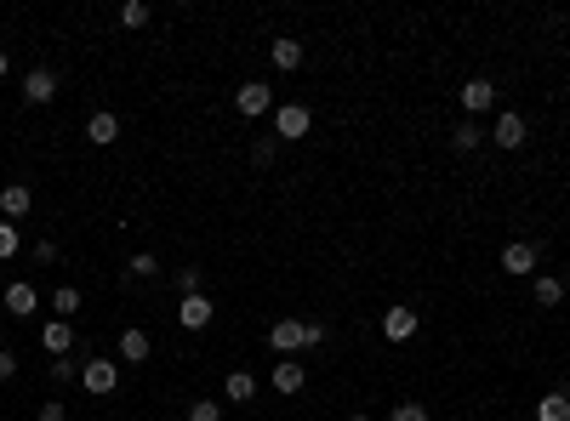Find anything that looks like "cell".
Returning a JSON list of instances; mask_svg holds the SVG:
<instances>
[{"instance_id": "15", "label": "cell", "mask_w": 570, "mask_h": 421, "mask_svg": "<svg viewBox=\"0 0 570 421\" xmlns=\"http://www.w3.org/2000/svg\"><path fill=\"white\" fill-rule=\"evenodd\" d=\"M40 307V290L29 285V279H18V285H6V314H18V319H29Z\"/></svg>"}, {"instance_id": "16", "label": "cell", "mask_w": 570, "mask_h": 421, "mask_svg": "<svg viewBox=\"0 0 570 421\" xmlns=\"http://www.w3.org/2000/svg\"><path fill=\"white\" fill-rule=\"evenodd\" d=\"M268 382H274V393H285V399H291V393H302V387H308V370H302V365H291V358H280Z\"/></svg>"}, {"instance_id": "24", "label": "cell", "mask_w": 570, "mask_h": 421, "mask_svg": "<svg viewBox=\"0 0 570 421\" xmlns=\"http://www.w3.org/2000/svg\"><path fill=\"white\" fill-rule=\"evenodd\" d=\"M18 245H23L18 223H6V216H0V262H12V257H18Z\"/></svg>"}, {"instance_id": "28", "label": "cell", "mask_w": 570, "mask_h": 421, "mask_svg": "<svg viewBox=\"0 0 570 421\" xmlns=\"http://www.w3.org/2000/svg\"><path fill=\"white\" fill-rule=\"evenodd\" d=\"M189 421H223V404L217 399H194L189 404Z\"/></svg>"}, {"instance_id": "29", "label": "cell", "mask_w": 570, "mask_h": 421, "mask_svg": "<svg viewBox=\"0 0 570 421\" xmlns=\"http://www.w3.org/2000/svg\"><path fill=\"white\" fill-rule=\"evenodd\" d=\"M52 382H57V387L81 382V365H74V358H52Z\"/></svg>"}, {"instance_id": "25", "label": "cell", "mask_w": 570, "mask_h": 421, "mask_svg": "<svg viewBox=\"0 0 570 421\" xmlns=\"http://www.w3.org/2000/svg\"><path fill=\"white\" fill-rule=\"evenodd\" d=\"M126 274H132V279H154V274H160V262H154V251H137V257L126 262Z\"/></svg>"}, {"instance_id": "36", "label": "cell", "mask_w": 570, "mask_h": 421, "mask_svg": "<svg viewBox=\"0 0 570 421\" xmlns=\"http://www.w3.org/2000/svg\"><path fill=\"white\" fill-rule=\"evenodd\" d=\"M348 421H371V416H348Z\"/></svg>"}, {"instance_id": "26", "label": "cell", "mask_w": 570, "mask_h": 421, "mask_svg": "<svg viewBox=\"0 0 570 421\" xmlns=\"http://www.w3.org/2000/svg\"><path fill=\"white\" fill-rule=\"evenodd\" d=\"M120 23H126V29H149V6H143V0H126V6H120Z\"/></svg>"}, {"instance_id": "17", "label": "cell", "mask_w": 570, "mask_h": 421, "mask_svg": "<svg viewBox=\"0 0 570 421\" xmlns=\"http://www.w3.org/2000/svg\"><path fill=\"white\" fill-rule=\"evenodd\" d=\"M268 63L280 69V74H291V69H302V40H291V35H280L268 46Z\"/></svg>"}, {"instance_id": "14", "label": "cell", "mask_w": 570, "mask_h": 421, "mask_svg": "<svg viewBox=\"0 0 570 421\" xmlns=\"http://www.w3.org/2000/svg\"><path fill=\"white\" fill-rule=\"evenodd\" d=\"M149 353H154V336L143 331V324H132V331H120V358H126V365H143Z\"/></svg>"}, {"instance_id": "2", "label": "cell", "mask_w": 570, "mask_h": 421, "mask_svg": "<svg viewBox=\"0 0 570 421\" xmlns=\"http://www.w3.org/2000/svg\"><path fill=\"white\" fill-rule=\"evenodd\" d=\"M81 387L91 399H109L120 387V365H115V358H86V365H81Z\"/></svg>"}, {"instance_id": "27", "label": "cell", "mask_w": 570, "mask_h": 421, "mask_svg": "<svg viewBox=\"0 0 570 421\" xmlns=\"http://www.w3.org/2000/svg\"><path fill=\"white\" fill-rule=\"evenodd\" d=\"M274 154H280V137H257V143H251V165H274Z\"/></svg>"}, {"instance_id": "32", "label": "cell", "mask_w": 570, "mask_h": 421, "mask_svg": "<svg viewBox=\"0 0 570 421\" xmlns=\"http://www.w3.org/2000/svg\"><path fill=\"white\" fill-rule=\"evenodd\" d=\"M12 376H18V353L0 348V382H12Z\"/></svg>"}, {"instance_id": "33", "label": "cell", "mask_w": 570, "mask_h": 421, "mask_svg": "<svg viewBox=\"0 0 570 421\" xmlns=\"http://www.w3.org/2000/svg\"><path fill=\"white\" fill-rule=\"evenodd\" d=\"M35 421H69V410H64V404H57V399H52V404H40V416H35Z\"/></svg>"}, {"instance_id": "22", "label": "cell", "mask_w": 570, "mask_h": 421, "mask_svg": "<svg viewBox=\"0 0 570 421\" xmlns=\"http://www.w3.org/2000/svg\"><path fill=\"white\" fill-rule=\"evenodd\" d=\"M69 314H81V285H57L52 290V319H69Z\"/></svg>"}, {"instance_id": "19", "label": "cell", "mask_w": 570, "mask_h": 421, "mask_svg": "<svg viewBox=\"0 0 570 421\" xmlns=\"http://www.w3.org/2000/svg\"><path fill=\"white\" fill-rule=\"evenodd\" d=\"M531 296H536V307H559V302H565V279H553V274H536Z\"/></svg>"}, {"instance_id": "5", "label": "cell", "mask_w": 570, "mask_h": 421, "mask_svg": "<svg viewBox=\"0 0 570 421\" xmlns=\"http://www.w3.org/2000/svg\"><path fill=\"white\" fill-rule=\"evenodd\" d=\"M417 324H422V314H417V307L394 302L388 314H382V336H388V341H411V336H417Z\"/></svg>"}, {"instance_id": "11", "label": "cell", "mask_w": 570, "mask_h": 421, "mask_svg": "<svg viewBox=\"0 0 570 421\" xmlns=\"http://www.w3.org/2000/svg\"><path fill=\"white\" fill-rule=\"evenodd\" d=\"M525 120H519L514 114V108H507V114H497V126H490V143H497V148H525Z\"/></svg>"}, {"instance_id": "4", "label": "cell", "mask_w": 570, "mask_h": 421, "mask_svg": "<svg viewBox=\"0 0 570 421\" xmlns=\"http://www.w3.org/2000/svg\"><path fill=\"white\" fill-rule=\"evenodd\" d=\"M268 348L280 353V358L302 353V348H308V319H274V324H268Z\"/></svg>"}, {"instance_id": "12", "label": "cell", "mask_w": 570, "mask_h": 421, "mask_svg": "<svg viewBox=\"0 0 570 421\" xmlns=\"http://www.w3.org/2000/svg\"><path fill=\"white\" fill-rule=\"evenodd\" d=\"M462 108H468V120H473V114H485V108H497V86H490L485 74H473V80L462 86Z\"/></svg>"}, {"instance_id": "35", "label": "cell", "mask_w": 570, "mask_h": 421, "mask_svg": "<svg viewBox=\"0 0 570 421\" xmlns=\"http://www.w3.org/2000/svg\"><path fill=\"white\" fill-rule=\"evenodd\" d=\"M6 69H12V57H6V46H0V80H6Z\"/></svg>"}, {"instance_id": "9", "label": "cell", "mask_w": 570, "mask_h": 421, "mask_svg": "<svg viewBox=\"0 0 570 421\" xmlns=\"http://www.w3.org/2000/svg\"><path fill=\"white\" fill-rule=\"evenodd\" d=\"M52 97H57V74L46 69V63H40V69H29V74H23V103H35V108H46V103H52Z\"/></svg>"}, {"instance_id": "34", "label": "cell", "mask_w": 570, "mask_h": 421, "mask_svg": "<svg viewBox=\"0 0 570 421\" xmlns=\"http://www.w3.org/2000/svg\"><path fill=\"white\" fill-rule=\"evenodd\" d=\"M326 336H331L326 324H319V319H308V348H326Z\"/></svg>"}, {"instance_id": "30", "label": "cell", "mask_w": 570, "mask_h": 421, "mask_svg": "<svg viewBox=\"0 0 570 421\" xmlns=\"http://www.w3.org/2000/svg\"><path fill=\"white\" fill-rule=\"evenodd\" d=\"M388 421H428V410H422L417 399H405V404H394V416H388Z\"/></svg>"}, {"instance_id": "31", "label": "cell", "mask_w": 570, "mask_h": 421, "mask_svg": "<svg viewBox=\"0 0 570 421\" xmlns=\"http://www.w3.org/2000/svg\"><path fill=\"white\" fill-rule=\"evenodd\" d=\"M35 262H40V268H52V262H57V240H40L35 245Z\"/></svg>"}, {"instance_id": "21", "label": "cell", "mask_w": 570, "mask_h": 421, "mask_svg": "<svg viewBox=\"0 0 570 421\" xmlns=\"http://www.w3.org/2000/svg\"><path fill=\"white\" fill-rule=\"evenodd\" d=\"M536 421H570V393H542L536 399Z\"/></svg>"}, {"instance_id": "6", "label": "cell", "mask_w": 570, "mask_h": 421, "mask_svg": "<svg viewBox=\"0 0 570 421\" xmlns=\"http://www.w3.org/2000/svg\"><path fill=\"white\" fill-rule=\"evenodd\" d=\"M211 319H217V307H211L206 290H200V296H183V302H177V324H183V331H206Z\"/></svg>"}, {"instance_id": "3", "label": "cell", "mask_w": 570, "mask_h": 421, "mask_svg": "<svg viewBox=\"0 0 570 421\" xmlns=\"http://www.w3.org/2000/svg\"><path fill=\"white\" fill-rule=\"evenodd\" d=\"M234 108H240V120L274 114V86H268V80H245V86L234 91Z\"/></svg>"}, {"instance_id": "1", "label": "cell", "mask_w": 570, "mask_h": 421, "mask_svg": "<svg viewBox=\"0 0 570 421\" xmlns=\"http://www.w3.org/2000/svg\"><path fill=\"white\" fill-rule=\"evenodd\" d=\"M308 126H314L308 103H274V137H280V143H302Z\"/></svg>"}, {"instance_id": "10", "label": "cell", "mask_w": 570, "mask_h": 421, "mask_svg": "<svg viewBox=\"0 0 570 421\" xmlns=\"http://www.w3.org/2000/svg\"><path fill=\"white\" fill-rule=\"evenodd\" d=\"M536 262H542V251H536L531 240H507L502 245V268L507 274H536Z\"/></svg>"}, {"instance_id": "8", "label": "cell", "mask_w": 570, "mask_h": 421, "mask_svg": "<svg viewBox=\"0 0 570 421\" xmlns=\"http://www.w3.org/2000/svg\"><path fill=\"white\" fill-rule=\"evenodd\" d=\"M40 348L52 353V358H69L74 353V324L69 319H46L40 324Z\"/></svg>"}, {"instance_id": "7", "label": "cell", "mask_w": 570, "mask_h": 421, "mask_svg": "<svg viewBox=\"0 0 570 421\" xmlns=\"http://www.w3.org/2000/svg\"><path fill=\"white\" fill-rule=\"evenodd\" d=\"M29 211H35V189H29V182H6V189H0V216H6V223H23Z\"/></svg>"}, {"instance_id": "13", "label": "cell", "mask_w": 570, "mask_h": 421, "mask_svg": "<svg viewBox=\"0 0 570 421\" xmlns=\"http://www.w3.org/2000/svg\"><path fill=\"white\" fill-rule=\"evenodd\" d=\"M86 143H98V148L120 143V114H109V108H98V114L86 120Z\"/></svg>"}, {"instance_id": "18", "label": "cell", "mask_w": 570, "mask_h": 421, "mask_svg": "<svg viewBox=\"0 0 570 421\" xmlns=\"http://www.w3.org/2000/svg\"><path fill=\"white\" fill-rule=\"evenodd\" d=\"M223 399H228V404H251V399H257V376H251V370H228Z\"/></svg>"}, {"instance_id": "20", "label": "cell", "mask_w": 570, "mask_h": 421, "mask_svg": "<svg viewBox=\"0 0 570 421\" xmlns=\"http://www.w3.org/2000/svg\"><path fill=\"white\" fill-rule=\"evenodd\" d=\"M485 143H490V131H480L473 120H462V126L451 131V148L456 154H473V148H485Z\"/></svg>"}, {"instance_id": "23", "label": "cell", "mask_w": 570, "mask_h": 421, "mask_svg": "<svg viewBox=\"0 0 570 421\" xmlns=\"http://www.w3.org/2000/svg\"><path fill=\"white\" fill-rule=\"evenodd\" d=\"M172 285H177V302H183V296H200V290H206V274H200V268H177Z\"/></svg>"}]
</instances>
